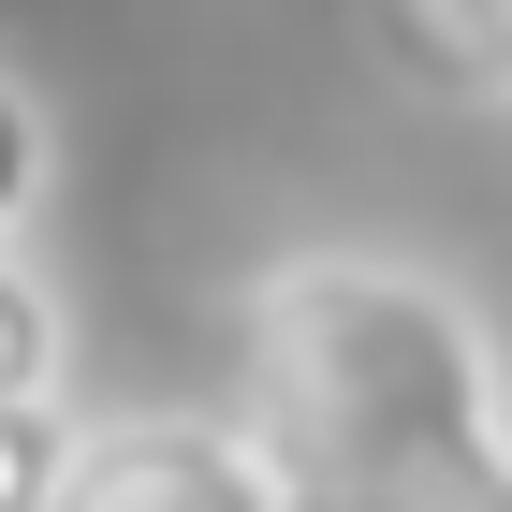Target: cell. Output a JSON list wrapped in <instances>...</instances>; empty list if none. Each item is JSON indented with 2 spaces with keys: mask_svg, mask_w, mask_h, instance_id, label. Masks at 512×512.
I'll use <instances>...</instances> for the list:
<instances>
[{
  "mask_svg": "<svg viewBox=\"0 0 512 512\" xmlns=\"http://www.w3.org/2000/svg\"><path fill=\"white\" fill-rule=\"evenodd\" d=\"M249 381L308 512H512V366L439 264L395 249L264 264Z\"/></svg>",
  "mask_w": 512,
  "mask_h": 512,
  "instance_id": "cell-1",
  "label": "cell"
},
{
  "mask_svg": "<svg viewBox=\"0 0 512 512\" xmlns=\"http://www.w3.org/2000/svg\"><path fill=\"white\" fill-rule=\"evenodd\" d=\"M44 512H308L293 454L235 410H74Z\"/></svg>",
  "mask_w": 512,
  "mask_h": 512,
  "instance_id": "cell-2",
  "label": "cell"
},
{
  "mask_svg": "<svg viewBox=\"0 0 512 512\" xmlns=\"http://www.w3.org/2000/svg\"><path fill=\"white\" fill-rule=\"evenodd\" d=\"M366 44L425 103H512V0H366Z\"/></svg>",
  "mask_w": 512,
  "mask_h": 512,
  "instance_id": "cell-3",
  "label": "cell"
},
{
  "mask_svg": "<svg viewBox=\"0 0 512 512\" xmlns=\"http://www.w3.org/2000/svg\"><path fill=\"white\" fill-rule=\"evenodd\" d=\"M15 395H74V322H59L30 249H0V410Z\"/></svg>",
  "mask_w": 512,
  "mask_h": 512,
  "instance_id": "cell-4",
  "label": "cell"
},
{
  "mask_svg": "<svg viewBox=\"0 0 512 512\" xmlns=\"http://www.w3.org/2000/svg\"><path fill=\"white\" fill-rule=\"evenodd\" d=\"M59 454H74V395H15V410H0V512L59 498Z\"/></svg>",
  "mask_w": 512,
  "mask_h": 512,
  "instance_id": "cell-5",
  "label": "cell"
},
{
  "mask_svg": "<svg viewBox=\"0 0 512 512\" xmlns=\"http://www.w3.org/2000/svg\"><path fill=\"white\" fill-rule=\"evenodd\" d=\"M44 176H59V132H44V88H30V74H0V249L30 235Z\"/></svg>",
  "mask_w": 512,
  "mask_h": 512,
  "instance_id": "cell-6",
  "label": "cell"
}]
</instances>
